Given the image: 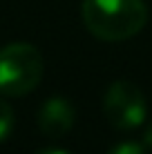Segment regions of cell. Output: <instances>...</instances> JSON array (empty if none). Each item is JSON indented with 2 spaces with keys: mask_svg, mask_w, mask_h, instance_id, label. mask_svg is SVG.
<instances>
[{
  "mask_svg": "<svg viewBox=\"0 0 152 154\" xmlns=\"http://www.w3.org/2000/svg\"><path fill=\"white\" fill-rule=\"evenodd\" d=\"M81 18L94 38L119 42L145 27L148 7L143 0H83Z\"/></svg>",
  "mask_w": 152,
  "mask_h": 154,
  "instance_id": "6da1fadb",
  "label": "cell"
},
{
  "mask_svg": "<svg viewBox=\"0 0 152 154\" xmlns=\"http://www.w3.org/2000/svg\"><path fill=\"white\" fill-rule=\"evenodd\" d=\"M45 60L31 42H9L0 49V94L25 96L43 81Z\"/></svg>",
  "mask_w": 152,
  "mask_h": 154,
  "instance_id": "7a4b0ae2",
  "label": "cell"
},
{
  "mask_svg": "<svg viewBox=\"0 0 152 154\" xmlns=\"http://www.w3.org/2000/svg\"><path fill=\"white\" fill-rule=\"evenodd\" d=\"M103 114L107 123L116 130H134L143 125L148 103L139 85L130 81H116L107 87L103 96Z\"/></svg>",
  "mask_w": 152,
  "mask_h": 154,
  "instance_id": "3957f363",
  "label": "cell"
},
{
  "mask_svg": "<svg viewBox=\"0 0 152 154\" xmlns=\"http://www.w3.org/2000/svg\"><path fill=\"white\" fill-rule=\"evenodd\" d=\"M76 121V109L70 100L54 96L47 98L38 109V127L45 136L49 139H60L74 127Z\"/></svg>",
  "mask_w": 152,
  "mask_h": 154,
  "instance_id": "277c9868",
  "label": "cell"
},
{
  "mask_svg": "<svg viewBox=\"0 0 152 154\" xmlns=\"http://www.w3.org/2000/svg\"><path fill=\"white\" fill-rule=\"evenodd\" d=\"M14 130V109L5 98H0V141H5Z\"/></svg>",
  "mask_w": 152,
  "mask_h": 154,
  "instance_id": "5b68a950",
  "label": "cell"
},
{
  "mask_svg": "<svg viewBox=\"0 0 152 154\" xmlns=\"http://www.w3.org/2000/svg\"><path fill=\"white\" fill-rule=\"evenodd\" d=\"M107 154H148V152H145L143 145H139V143H134V141H123V143H119V145H114Z\"/></svg>",
  "mask_w": 152,
  "mask_h": 154,
  "instance_id": "8992f818",
  "label": "cell"
},
{
  "mask_svg": "<svg viewBox=\"0 0 152 154\" xmlns=\"http://www.w3.org/2000/svg\"><path fill=\"white\" fill-rule=\"evenodd\" d=\"M143 145H145V147H150V150H152V121L148 123V127L143 130Z\"/></svg>",
  "mask_w": 152,
  "mask_h": 154,
  "instance_id": "52a82bcc",
  "label": "cell"
},
{
  "mask_svg": "<svg viewBox=\"0 0 152 154\" xmlns=\"http://www.w3.org/2000/svg\"><path fill=\"white\" fill-rule=\"evenodd\" d=\"M36 154H72V152L60 150V147H45V150H38Z\"/></svg>",
  "mask_w": 152,
  "mask_h": 154,
  "instance_id": "ba28073f",
  "label": "cell"
}]
</instances>
